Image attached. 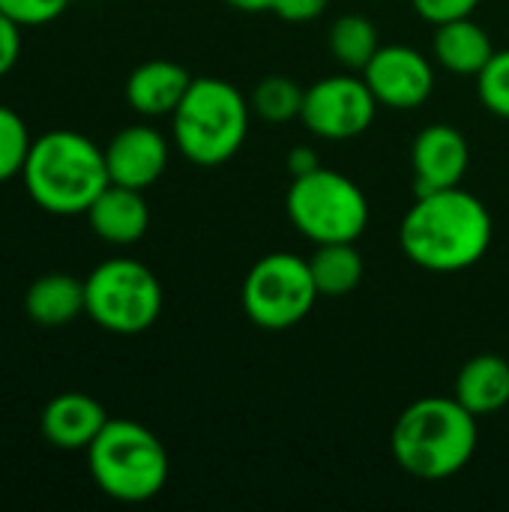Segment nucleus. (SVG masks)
Masks as SVG:
<instances>
[{
    "instance_id": "nucleus-5",
    "label": "nucleus",
    "mask_w": 509,
    "mask_h": 512,
    "mask_svg": "<svg viewBox=\"0 0 509 512\" xmlns=\"http://www.w3.org/2000/svg\"><path fill=\"white\" fill-rule=\"evenodd\" d=\"M87 468L96 489L120 504L153 501L171 474L165 444L135 420H108L87 447Z\"/></svg>"
},
{
    "instance_id": "nucleus-25",
    "label": "nucleus",
    "mask_w": 509,
    "mask_h": 512,
    "mask_svg": "<svg viewBox=\"0 0 509 512\" xmlns=\"http://www.w3.org/2000/svg\"><path fill=\"white\" fill-rule=\"evenodd\" d=\"M417 15L423 21H429L432 27L447 24V21H459V18H471L480 9V0H411Z\"/></svg>"
},
{
    "instance_id": "nucleus-19",
    "label": "nucleus",
    "mask_w": 509,
    "mask_h": 512,
    "mask_svg": "<svg viewBox=\"0 0 509 512\" xmlns=\"http://www.w3.org/2000/svg\"><path fill=\"white\" fill-rule=\"evenodd\" d=\"M306 261L321 297H348L366 273L363 255L354 243H318Z\"/></svg>"
},
{
    "instance_id": "nucleus-24",
    "label": "nucleus",
    "mask_w": 509,
    "mask_h": 512,
    "mask_svg": "<svg viewBox=\"0 0 509 512\" xmlns=\"http://www.w3.org/2000/svg\"><path fill=\"white\" fill-rule=\"evenodd\" d=\"M72 0H0V12H6L21 27H42L57 21Z\"/></svg>"
},
{
    "instance_id": "nucleus-21",
    "label": "nucleus",
    "mask_w": 509,
    "mask_h": 512,
    "mask_svg": "<svg viewBox=\"0 0 509 512\" xmlns=\"http://www.w3.org/2000/svg\"><path fill=\"white\" fill-rule=\"evenodd\" d=\"M303 96H306V90L294 78L267 75V78H261L255 84V90L249 96V105H252V114H258L267 123H288V120L300 117Z\"/></svg>"
},
{
    "instance_id": "nucleus-3",
    "label": "nucleus",
    "mask_w": 509,
    "mask_h": 512,
    "mask_svg": "<svg viewBox=\"0 0 509 512\" xmlns=\"http://www.w3.org/2000/svg\"><path fill=\"white\" fill-rule=\"evenodd\" d=\"M21 180L39 210L51 216H81L111 183L105 147L75 129H48L33 138Z\"/></svg>"
},
{
    "instance_id": "nucleus-18",
    "label": "nucleus",
    "mask_w": 509,
    "mask_h": 512,
    "mask_svg": "<svg viewBox=\"0 0 509 512\" xmlns=\"http://www.w3.org/2000/svg\"><path fill=\"white\" fill-rule=\"evenodd\" d=\"M24 312L36 327H66L84 315V279L69 273H45L30 282L24 294Z\"/></svg>"
},
{
    "instance_id": "nucleus-29",
    "label": "nucleus",
    "mask_w": 509,
    "mask_h": 512,
    "mask_svg": "<svg viewBox=\"0 0 509 512\" xmlns=\"http://www.w3.org/2000/svg\"><path fill=\"white\" fill-rule=\"evenodd\" d=\"M231 9L237 12H249V15H258V12H270L273 9V0H225Z\"/></svg>"
},
{
    "instance_id": "nucleus-27",
    "label": "nucleus",
    "mask_w": 509,
    "mask_h": 512,
    "mask_svg": "<svg viewBox=\"0 0 509 512\" xmlns=\"http://www.w3.org/2000/svg\"><path fill=\"white\" fill-rule=\"evenodd\" d=\"M21 57V24L0 12V78H6Z\"/></svg>"
},
{
    "instance_id": "nucleus-22",
    "label": "nucleus",
    "mask_w": 509,
    "mask_h": 512,
    "mask_svg": "<svg viewBox=\"0 0 509 512\" xmlns=\"http://www.w3.org/2000/svg\"><path fill=\"white\" fill-rule=\"evenodd\" d=\"M30 147H33V138H30L24 117L15 108L0 105V183L21 177Z\"/></svg>"
},
{
    "instance_id": "nucleus-8",
    "label": "nucleus",
    "mask_w": 509,
    "mask_h": 512,
    "mask_svg": "<svg viewBox=\"0 0 509 512\" xmlns=\"http://www.w3.org/2000/svg\"><path fill=\"white\" fill-rule=\"evenodd\" d=\"M318 297L309 261L291 252H270L258 258L240 291L246 318L270 333L297 327L315 309Z\"/></svg>"
},
{
    "instance_id": "nucleus-28",
    "label": "nucleus",
    "mask_w": 509,
    "mask_h": 512,
    "mask_svg": "<svg viewBox=\"0 0 509 512\" xmlns=\"http://www.w3.org/2000/svg\"><path fill=\"white\" fill-rule=\"evenodd\" d=\"M312 168H318L315 153H312L309 147H294L291 156H288V171H291V177H300V174H306V171H312Z\"/></svg>"
},
{
    "instance_id": "nucleus-9",
    "label": "nucleus",
    "mask_w": 509,
    "mask_h": 512,
    "mask_svg": "<svg viewBox=\"0 0 509 512\" xmlns=\"http://www.w3.org/2000/svg\"><path fill=\"white\" fill-rule=\"evenodd\" d=\"M378 114V99L369 90L366 78L351 72L327 75L306 87L300 120L303 126L324 141H351L360 138Z\"/></svg>"
},
{
    "instance_id": "nucleus-6",
    "label": "nucleus",
    "mask_w": 509,
    "mask_h": 512,
    "mask_svg": "<svg viewBox=\"0 0 509 512\" xmlns=\"http://www.w3.org/2000/svg\"><path fill=\"white\" fill-rule=\"evenodd\" d=\"M291 225L309 243H357L369 225L366 192L333 168H312L291 180L285 195Z\"/></svg>"
},
{
    "instance_id": "nucleus-14",
    "label": "nucleus",
    "mask_w": 509,
    "mask_h": 512,
    "mask_svg": "<svg viewBox=\"0 0 509 512\" xmlns=\"http://www.w3.org/2000/svg\"><path fill=\"white\" fill-rule=\"evenodd\" d=\"M189 84L192 75L180 63L156 57L129 72L123 96L129 108L141 117H171L183 102Z\"/></svg>"
},
{
    "instance_id": "nucleus-23",
    "label": "nucleus",
    "mask_w": 509,
    "mask_h": 512,
    "mask_svg": "<svg viewBox=\"0 0 509 512\" xmlns=\"http://www.w3.org/2000/svg\"><path fill=\"white\" fill-rule=\"evenodd\" d=\"M477 96L486 111L509 120V48L495 51L492 60L477 75Z\"/></svg>"
},
{
    "instance_id": "nucleus-17",
    "label": "nucleus",
    "mask_w": 509,
    "mask_h": 512,
    "mask_svg": "<svg viewBox=\"0 0 509 512\" xmlns=\"http://www.w3.org/2000/svg\"><path fill=\"white\" fill-rule=\"evenodd\" d=\"M453 396L474 414L489 417L509 405V363L498 354L471 357L453 384Z\"/></svg>"
},
{
    "instance_id": "nucleus-11",
    "label": "nucleus",
    "mask_w": 509,
    "mask_h": 512,
    "mask_svg": "<svg viewBox=\"0 0 509 512\" xmlns=\"http://www.w3.org/2000/svg\"><path fill=\"white\" fill-rule=\"evenodd\" d=\"M168 138L147 126V123H132L123 126L108 144H105V165L108 177L117 186L129 189H150L168 168Z\"/></svg>"
},
{
    "instance_id": "nucleus-26",
    "label": "nucleus",
    "mask_w": 509,
    "mask_h": 512,
    "mask_svg": "<svg viewBox=\"0 0 509 512\" xmlns=\"http://www.w3.org/2000/svg\"><path fill=\"white\" fill-rule=\"evenodd\" d=\"M330 0H273V15H279L288 24H306L327 12Z\"/></svg>"
},
{
    "instance_id": "nucleus-10",
    "label": "nucleus",
    "mask_w": 509,
    "mask_h": 512,
    "mask_svg": "<svg viewBox=\"0 0 509 512\" xmlns=\"http://www.w3.org/2000/svg\"><path fill=\"white\" fill-rule=\"evenodd\" d=\"M363 78L378 105L393 111H414L426 105L435 90L432 60L411 45H381L366 63Z\"/></svg>"
},
{
    "instance_id": "nucleus-2",
    "label": "nucleus",
    "mask_w": 509,
    "mask_h": 512,
    "mask_svg": "<svg viewBox=\"0 0 509 512\" xmlns=\"http://www.w3.org/2000/svg\"><path fill=\"white\" fill-rule=\"evenodd\" d=\"M477 423L480 417H474L456 396L417 399L393 423V459L414 480H450L465 471L477 453Z\"/></svg>"
},
{
    "instance_id": "nucleus-4",
    "label": "nucleus",
    "mask_w": 509,
    "mask_h": 512,
    "mask_svg": "<svg viewBox=\"0 0 509 512\" xmlns=\"http://www.w3.org/2000/svg\"><path fill=\"white\" fill-rule=\"evenodd\" d=\"M252 105L225 78H192L183 102L171 114L174 147L201 168L225 165L240 153L249 135Z\"/></svg>"
},
{
    "instance_id": "nucleus-12",
    "label": "nucleus",
    "mask_w": 509,
    "mask_h": 512,
    "mask_svg": "<svg viewBox=\"0 0 509 512\" xmlns=\"http://www.w3.org/2000/svg\"><path fill=\"white\" fill-rule=\"evenodd\" d=\"M468 165H471L468 138L450 123L426 126L411 144V168H414L417 195L462 186Z\"/></svg>"
},
{
    "instance_id": "nucleus-7",
    "label": "nucleus",
    "mask_w": 509,
    "mask_h": 512,
    "mask_svg": "<svg viewBox=\"0 0 509 512\" xmlns=\"http://www.w3.org/2000/svg\"><path fill=\"white\" fill-rule=\"evenodd\" d=\"M84 312L114 336H138L162 315V285L147 264L108 258L84 279Z\"/></svg>"
},
{
    "instance_id": "nucleus-16",
    "label": "nucleus",
    "mask_w": 509,
    "mask_h": 512,
    "mask_svg": "<svg viewBox=\"0 0 509 512\" xmlns=\"http://www.w3.org/2000/svg\"><path fill=\"white\" fill-rule=\"evenodd\" d=\"M492 54H495L492 36L486 33V27H480L474 21V15L435 27L432 57H435L438 66H444L453 75L477 78L483 72V66L492 60Z\"/></svg>"
},
{
    "instance_id": "nucleus-1",
    "label": "nucleus",
    "mask_w": 509,
    "mask_h": 512,
    "mask_svg": "<svg viewBox=\"0 0 509 512\" xmlns=\"http://www.w3.org/2000/svg\"><path fill=\"white\" fill-rule=\"evenodd\" d=\"M492 213L486 204L462 189L420 192L399 225V246L405 258L429 273H462L480 264L492 246Z\"/></svg>"
},
{
    "instance_id": "nucleus-20",
    "label": "nucleus",
    "mask_w": 509,
    "mask_h": 512,
    "mask_svg": "<svg viewBox=\"0 0 509 512\" xmlns=\"http://www.w3.org/2000/svg\"><path fill=\"white\" fill-rule=\"evenodd\" d=\"M381 48L378 42V27L357 12L339 15L330 27V54L351 72H363L366 63L375 57Z\"/></svg>"
},
{
    "instance_id": "nucleus-13",
    "label": "nucleus",
    "mask_w": 509,
    "mask_h": 512,
    "mask_svg": "<svg viewBox=\"0 0 509 512\" xmlns=\"http://www.w3.org/2000/svg\"><path fill=\"white\" fill-rule=\"evenodd\" d=\"M108 420L111 417L93 396L60 393L45 405V411L39 417V429L51 447L75 453V450H87L96 441V435L105 429Z\"/></svg>"
},
{
    "instance_id": "nucleus-15",
    "label": "nucleus",
    "mask_w": 509,
    "mask_h": 512,
    "mask_svg": "<svg viewBox=\"0 0 509 512\" xmlns=\"http://www.w3.org/2000/svg\"><path fill=\"white\" fill-rule=\"evenodd\" d=\"M84 216L90 222V231L111 246H132L150 228V207L141 189L117 183H108Z\"/></svg>"
}]
</instances>
